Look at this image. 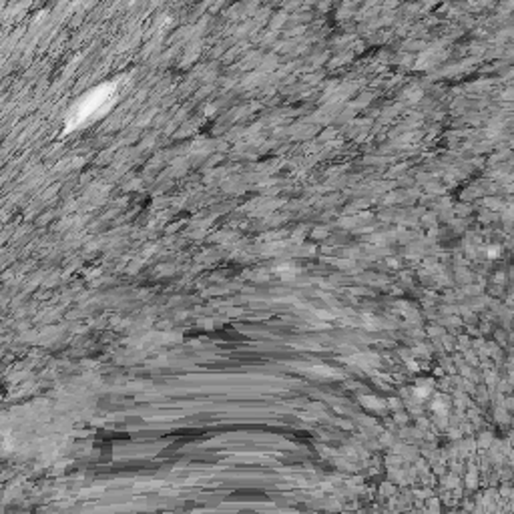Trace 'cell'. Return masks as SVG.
I'll list each match as a JSON object with an SVG mask.
<instances>
[{"label": "cell", "mask_w": 514, "mask_h": 514, "mask_svg": "<svg viewBox=\"0 0 514 514\" xmlns=\"http://www.w3.org/2000/svg\"><path fill=\"white\" fill-rule=\"evenodd\" d=\"M115 95H117V84L115 82H105L88 93L69 111L67 117V129H79L84 127L88 123H93L95 119L103 117L109 107L115 103Z\"/></svg>", "instance_id": "1"}]
</instances>
